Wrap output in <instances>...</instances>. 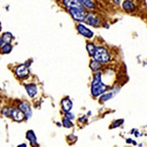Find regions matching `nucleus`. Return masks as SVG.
<instances>
[{
    "label": "nucleus",
    "mask_w": 147,
    "mask_h": 147,
    "mask_svg": "<svg viewBox=\"0 0 147 147\" xmlns=\"http://www.w3.org/2000/svg\"><path fill=\"white\" fill-rule=\"evenodd\" d=\"M12 38H13V35H12V34H10V32H5V34L1 36V42H0L1 46L3 45V44L10 43Z\"/></svg>",
    "instance_id": "ddd939ff"
},
{
    "label": "nucleus",
    "mask_w": 147,
    "mask_h": 147,
    "mask_svg": "<svg viewBox=\"0 0 147 147\" xmlns=\"http://www.w3.org/2000/svg\"><path fill=\"white\" fill-rule=\"evenodd\" d=\"M84 21L88 24V25L93 26V27H97V26L99 25V23H100L99 19L97 17H95L94 15H92V14H88L87 16H85Z\"/></svg>",
    "instance_id": "6e6552de"
},
{
    "label": "nucleus",
    "mask_w": 147,
    "mask_h": 147,
    "mask_svg": "<svg viewBox=\"0 0 147 147\" xmlns=\"http://www.w3.org/2000/svg\"><path fill=\"white\" fill-rule=\"evenodd\" d=\"M62 124H63V125L65 127H67V129H70V127H73V123L71 122V120L70 119H64L63 120V122H62Z\"/></svg>",
    "instance_id": "aec40b11"
},
{
    "label": "nucleus",
    "mask_w": 147,
    "mask_h": 147,
    "mask_svg": "<svg viewBox=\"0 0 147 147\" xmlns=\"http://www.w3.org/2000/svg\"><path fill=\"white\" fill-rule=\"evenodd\" d=\"M69 13L72 16L74 20L76 21H84L85 15H84V10L80 8H68Z\"/></svg>",
    "instance_id": "7ed1b4c3"
},
{
    "label": "nucleus",
    "mask_w": 147,
    "mask_h": 147,
    "mask_svg": "<svg viewBox=\"0 0 147 147\" xmlns=\"http://www.w3.org/2000/svg\"><path fill=\"white\" fill-rule=\"evenodd\" d=\"M89 67H90V69L93 72H96V71H98L99 69L101 68V65H100V62L99 61H97V60H92L90 64H89Z\"/></svg>",
    "instance_id": "dca6fc26"
},
{
    "label": "nucleus",
    "mask_w": 147,
    "mask_h": 147,
    "mask_svg": "<svg viewBox=\"0 0 147 147\" xmlns=\"http://www.w3.org/2000/svg\"><path fill=\"white\" fill-rule=\"evenodd\" d=\"M86 49H87V52L90 56H93L94 53H95V50H96V47L94 46V44L92 43H87L86 45Z\"/></svg>",
    "instance_id": "6ab92c4d"
},
{
    "label": "nucleus",
    "mask_w": 147,
    "mask_h": 147,
    "mask_svg": "<svg viewBox=\"0 0 147 147\" xmlns=\"http://www.w3.org/2000/svg\"><path fill=\"white\" fill-rule=\"evenodd\" d=\"M26 90H27L28 94L30 97H34L35 94L37 93V87H36V85L34 84H30L26 85Z\"/></svg>",
    "instance_id": "1a4fd4ad"
},
{
    "label": "nucleus",
    "mask_w": 147,
    "mask_h": 147,
    "mask_svg": "<svg viewBox=\"0 0 147 147\" xmlns=\"http://www.w3.org/2000/svg\"><path fill=\"white\" fill-rule=\"evenodd\" d=\"M65 115H66V118H68V119H70V120H72V119L75 118V116H74L73 114H71L70 112H69V111H68V112H66Z\"/></svg>",
    "instance_id": "5701e85b"
},
{
    "label": "nucleus",
    "mask_w": 147,
    "mask_h": 147,
    "mask_svg": "<svg viewBox=\"0 0 147 147\" xmlns=\"http://www.w3.org/2000/svg\"><path fill=\"white\" fill-rule=\"evenodd\" d=\"M15 73H16V76H17L18 78H20V79H24V78L28 77V74H30V71H28L27 65H20L16 68Z\"/></svg>",
    "instance_id": "20e7f679"
},
{
    "label": "nucleus",
    "mask_w": 147,
    "mask_h": 147,
    "mask_svg": "<svg viewBox=\"0 0 147 147\" xmlns=\"http://www.w3.org/2000/svg\"><path fill=\"white\" fill-rule=\"evenodd\" d=\"M12 111H13V109L11 108H4L3 109V115H5L6 117H12Z\"/></svg>",
    "instance_id": "412c9836"
},
{
    "label": "nucleus",
    "mask_w": 147,
    "mask_h": 147,
    "mask_svg": "<svg viewBox=\"0 0 147 147\" xmlns=\"http://www.w3.org/2000/svg\"><path fill=\"white\" fill-rule=\"evenodd\" d=\"M61 105H62L63 111H65V112H68V111H70L71 109H72V107H73L72 101H71L69 98H64L63 100L61 101Z\"/></svg>",
    "instance_id": "9d476101"
},
{
    "label": "nucleus",
    "mask_w": 147,
    "mask_h": 147,
    "mask_svg": "<svg viewBox=\"0 0 147 147\" xmlns=\"http://www.w3.org/2000/svg\"><path fill=\"white\" fill-rule=\"evenodd\" d=\"M80 122H85V117H82L80 119Z\"/></svg>",
    "instance_id": "393cba45"
},
{
    "label": "nucleus",
    "mask_w": 147,
    "mask_h": 147,
    "mask_svg": "<svg viewBox=\"0 0 147 147\" xmlns=\"http://www.w3.org/2000/svg\"><path fill=\"white\" fill-rule=\"evenodd\" d=\"M107 89V86L102 82L101 80V73H95L93 77V80L91 84V93L94 97H98L104 93Z\"/></svg>",
    "instance_id": "f257e3e1"
},
{
    "label": "nucleus",
    "mask_w": 147,
    "mask_h": 147,
    "mask_svg": "<svg viewBox=\"0 0 147 147\" xmlns=\"http://www.w3.org/2000/svg\"><path fill=\"white\" fill-rule=\"evenodd\" d=\"M64 4L68 8H80L84 9V5L80 2V0H64Z\"/></svg>",
    "instance_id": "0eeeda50"
},
{
    "label": "nucleus",
    "mask_w": 147,
    "mask_h": 147,
    "mask_svg": "<svg viewBox=\"0 0 147 147\" xmlns=\"http://www.w3.org/2000/svg\"><path fill=\"white\" fill-rule=\"evenodd\" d=\"M123 123H124V120H119V121H117V122H115V123L113 124V127H114V129H115V127H118L119 125H122Z\"/></svg>",
    "instance_id": "4be33fe9"
},
{
    "label": "nucleus",
    "mask_w": 147,
    "mask_h": 147,
    "mask_svg": "<svg viewBox=\"0 0 147 147\" xmlns=\"http://www.w3.org/2000/svg\"><path fill=\"white\" fill-rule=\"evenodd\" d=\"M80 2L82 3V5L87 7V8H89V9L95 8V5H94V3L92 2V0H80Z\"/></svg>",
    "instance_id": "f3484780"
},
{
    "label": "nucleus",
    "mask_w": 147,
    "mask_h": 147,
    "mask_svg": "<svg viewBox=\"0 0 147 147\" xmlns=\"http://www.w3.org/2000/svg\"><path fill=\"white\" fill-rule=\"evenodd\" d=\"M93 58L95 60L99 61L100 63H108L110 61V55H109L108 51L104 47H97L95 53L93 55Z\"/></svg>",
    "instance_id": "f03ea898"
},
{
    "label": "nucleus",
    "mask_w": 147,
    "mask_h": 147,
    "mask_svg": "<svg viewBox=\"0 0 147 147\" xmlns=\"http://www.w3.org/2000/svg\"><path fill=\"white\" fill-rule=\"evenodd\" d=\"M12 118L15 121H17V122H22L25 118H27V116L20 109H13V111H12Z\"/></svg>",
    "instance_id": "39448f33"
},
{
    "label": "nucleus",
    "mask_w": 147,
    "mask_h": 147,
    "mask_svg": "<svg viewBox=\"0 0 147 147\" xmlns=\"http://www.w3.org/2000/svg\"><path fill=\"white\" fill-rule=\"evenodd\" d=\"M132 140H131V139H127V143H129V142H131Z\"/></svg>",
    "instance_id": "bb28decb"
},
{
    "label": "nucleus",
    "mask_w": 147,
    "mask_h": 147,
    "mask_svg": "<svg viewBox=\"0 0 147 147\" xmlns=\"http://www.w3.org/2000/svg\"><path fill=\"white\" fill-rule=\"evenodd\" d=\"M19 109L22 110L23 112L26 114L27 118H30V116H32V111H30V106H28V103H25V102L20 103V105H19Z\"/></svg>",
    "instance_id": "9b49d317"
},
{
    "label": "nucleus",
    "mask_w": 147,
    "mask_h": 147,
    "mask_svg": "<svg viewBox=\"0 0 147 147\" xmlns=\"http://www.w3.org/2000/svg\"><path fill=\"white\" fill-rule=\"evenodd\" d=\"M27 146V144H21V145H19V147H26Z\"/></svg>",
    "instance_id": "a878e982"
},
{
    "label": "nucleus",
    "mask_w": 147,
    "mask_h": 147,
    "mask_svg": "<svg viewBox=\"0 0 147 147\" xmlns=\"http://www.w3.org/2000/svg\"><path fill=\"white\" fill-rule=\"evenodd\" d=\"M1 51L3 54H8L12 51V45L10 43H6L1 46Z\"/></svg>",
    "instance_id": "a211bd4d"
},
{
    "label": "nucleus",
    "mask_w": 147,
    "mask_h": 147,
    "mask_svg": "<svg viewBox=\"0 0 147 147\" xmlns=\"http://www.w3.org/2000/svg\"><path fill=\"white\" fill-rule=\"evenodd\" d=\"M114 2H115V4H120L121 0H113Z\"/></svg>",
    "instance_id": "b1692460"
},
{
    "label": "nucleus",
    "mask_w": 147,
    "mask_h": 147,
    "mask_svg": "<svg viewBox=\"0 0 147 147\" xmlns=\"http://www.w3.org/2000/svg\"><path fill=\"white\" fill-rule=\"evenodd\" d=\"M117 93V91L114 92V91H111V92H107V93H104L103 95L100 97V102L101 103H103V102H106L108 101L109 99H111L112 97L115 95V94Z\"/></svg>",
    "instance_id": "2eb2a0df"
},
{
    "label": "nucleus",
    "mask_w": 147,
    "mask_h": 147,
    "mask_svg": "<svg viewBox=\"0 0 147 147\" xmlns=\"http://www.w3.org/2000/svg\"><path fill=\"white\" fill-rule=\"evenodd\" d=\"M77 30H78V32H79L80 34L84 35V36H85V37H87V38H90V37L93 36V32H92L90 30H88L86 27L82 26V25H78L77 26Z\"/></svg>",
    "instance_id": "423d86ee"
},
{
    "label": "nucleus",
    "mask_w": 147,
    "mask_h": 147,
    "mask_svg": "<svg viewBox=\"0 0 147 147\" xmlns=\"http://www.w3.org/2000/svg\"><path fill=\"white\" fill-rule=\"evenodd\" d=\"M27 138L30 140V143L32 145H34L36 143V136H35V134L34 132V130H28L27 132Z\"/></svg>",
    "instance_id": "4468645a"
},
{
    "label": "nucleus",
    "mask_w": 147,
    "mask_h": 147,
    "mask_svg": "<svg viewBox=\"0 0 147 147\" xmlns=\"http://www.w3.org/2000/svg\"><path fill=\"white\" fill-rule=\"evenodd\" d=\"M123 8L127 12H134L136 10V5L130 0H127V1H125L123 3Z\"/></svg>",
    "instance_id": "f8f14e48"
}]
</instances>
